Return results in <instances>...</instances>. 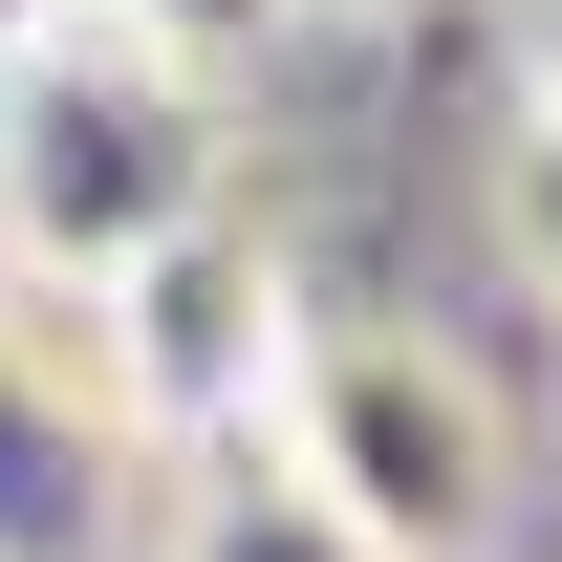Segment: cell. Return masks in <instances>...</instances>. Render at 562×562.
Wrapping results in <instances>:
<instances>
[{
    "label": "cell",
    "mask_w": 562,
    "mask_h": 562,
    "mask_svg": "<svg viewBox=\"0 0 562 562\" xmlns=\"http://www.w3.org/2000/svg\"><path fill=\"white\" fill-rule=\"evenodd\" d=\"M151 562H390V541H368V519L303 476L281 432H216V454H173V519H151Z\"/></svg>",
    "instance_id": "277c9868"
},
{
    "label": "cell",
    "mask_w": 562,
    "mask_h": 562,
    "mask_svg": "<svg viewBox=\"0 0 562 562\" xmlns=\"http://www.w3.org/2000/svg\"><path fill=\"white\" fill-rule=\"evenodd\" d=\"M109 0H0V66H44V44H87Z\"/></svg>",
    "instance_id": "8992f818"
},
{
    "label": "cell",
    "mask_w": 562,
    "mask_h": 562,
    "mask_svg": "<svg viewBox=\"0 0 562 562\" xmlns=\"http://www.w3.org/2000/svg\"><path fill=\"white\" fill-rule=\"evenodd\" d=\"M497 260H519V281L562 303V66L519 87V109H497Z\"/></svg>",
    "instance_id": "5b68a950"
},
{
    "label": "cell",
    "mask_w": 562,
    "mask_h": 562,
    "mask_svg": "<svg viewBox=\"0 0 562 562\" xmlns=\"http://www.w3.org/2000/svg\"><path fill=\"white\" fill-rule=\"evenodd\" d=\"M173 238H216V87L173 22H87L44 66H0V260L109 303Z\"/></svg>",
    "instance_id": "6da1fadb"
},
{
    "label": "cell",
    "mask_w": 562,
    "mask_h": 562,
    "mask_svg": "<svg viewBox=\"0 0 562 562\" xmlns=\"http://www.w3.org/2000/svg\"><path fill=\"white\" fill-rule=\"evenodd\" d=\"M260 390H281V281L238 238H173V260L109 281V412L131 432L216 454V432H260Z\"/></svg>",
    "instance_id": "3957f363"
},
{
    "label": "cell",
    "mask_w": 562,
    "mask_h": 562,
    "mask_svg": "<svg viewBox=\"0 0 562 562\" xmlns=\"http://www.w3.org/2000/svg\"><path fill=\"white\" fill-rule=\"evenodd\" d=\"M260 432L347 497L390 562H497L519 541V412H497L432 325H281Z\"/></svg>",
    "instance_id": "7a4b0ae2"
}]
</instances>
